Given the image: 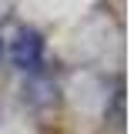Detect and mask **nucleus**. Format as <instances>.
I'll use <instances>...</instances> for the list:
<instances>
[{"mask_svg":"<svg viewBox=\"0 0 134 134\" xmlns=\"http://www.w3.org/2000/svg\"><path fill=\"white\" fill-rule=\"evenodd\" d=\"M0 44H3V57L14 67H20L24 74L44 67V37H40L37 27H30V24H14L10 30L0 37Z\"/></svg>","mask_w":134,"mask_h":134,"instance_id":"obj_1","label":"nucleus"},{"mask_svg":"<svg viewBox=\"0 0 134 134\" xmlns=\"http://www.w3.org/2000/svg\"><path fill=\"white\" fill-rule=\"evenodd\" d=\"M0 60H3V44H0Z\"/></svg>","mask_w":134,"mask_h":134,"instance_id":"obj_3","label":"nucleus"},{"mask_svg":"<svg viewBox=\"0 0 134 134\" xmlns=\"http://www.w3.org/2000/svg\"><path fill=\"white\" fill-rule=\"evenodd\" d=\"M0 117H3V111H0Z\"/></svg>","mask_w":134,"mask_h":134,"instance_id":"obj_4","label":"nucleus"},{"mask_svg":"<svg viewBox=\"0 0 134 134\" xmlns=\"http://www.w3.org/2000/svg\"><path fill=\"white\" fill-rule=\"evenodd\" d=\"M20 97L27 107L34 111H50V107H57V100H60V84L54 74H47L44 67H37V70H27V77H24V87H20Z\"/></svg>","mask_w":134,"mask_h":134,"instance_id":"obj_2","label":"nucleus"}]
</instances>
